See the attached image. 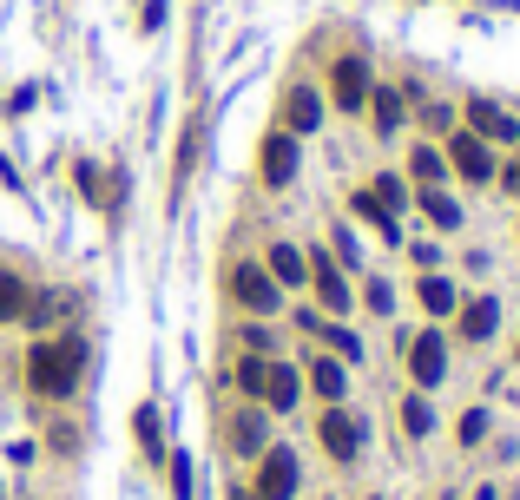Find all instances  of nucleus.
<instances>
[{"instance_id":"nucleus-1","label":"nucleus","mask_w":520,"mask_h":500,"mask_svg":"<svg viewBox=\"0 0 520 500\" xmlns=\"http://www.w3.org/2000/svg\"><path fill=\"white\" fill-rule=\"evenodd\" d=\"M79 375H86V343H79V336L33 343V356H27V382L47 395V402H66V395L79 389Z\"/></svg>"},{"instance_id":"nucleus-2","label":"nucleus","mask_w":520,"mask_h":500,"mask_svg":"<svg viewBox=\"0 0 520 500\" xmlns=\"http://www.w3.org/2000/svg\"><path fill=\"white\" fill-rule=\"evenodd\" d=\"M231 297L244 303V310L270 316V310H277V297H284V290H277V277H270L264 264H237V270H231Z\"/></svg>"},{"instance_id":"nucleus-3","label":"nucleus","mask_w":520,"mask_h":500,"mask_svg":"<svg viewBox=\"0 0 520 500\" xmlns=\"http://www.w3.org/2000/svg\"><path fill=\"white\" fill-rule=\"evenodd\" d=\"M290 494H297V454L264 448V461H257V500H290Z\"/></svg>"},{"instance_id":"nucleus-4","label":"nucleus","mask_w":520,"mask_h":500,"mask_svg":"<svg viewBox=\"0 0 520 500\" xmlns=\"http://www.w3.org/2000/svg\"><path fill=\"white\" fill-rule=\"evenodd\" d=\"M316 441L330 448V461H356V454H363V422L343 415V408H330V415L316 422Z\"/></svg>"},{"instance_id":"nucleus-5","label":"nucleus","mask_w":520,"mask_h":500,"mask_svg":"<svg viewBox=\"0 0 520 500\" xmlns=\"http://www.w3.org/2000/svg\"><path fill=\"white\" fill-rule=\"evenodd\" d=\"M409 375H415V389H435V382L448 375V349H442L435 329H422V336L409 343Z\"/></svg>"},{"instance_id":"nucleus-6","label":"nucleus","mask_w":520,"mask_h":500,"mask_svg":"<svg viewBox=\"0 0 520 500\" xmlns=\"http://www.w3.org/2000/svg\"><path fill=\"white\" fill-rule=\"evenodd\" d=\"M330 93H336V106H343V112H363V99L376 93V86H369V66L356 60V53L330 66Z\"/></svg>"},{"instance_id":"nucleus-7","label":"nucleus","mask_w":520,"mask_h":500,"mask_svg":"<svg viewBox=\"0 0 520 500\" xmlns=\"http://www.w3.org/2000/svg\"><path fill=\"white\" fill-rule=\"evenodd\" d=\"M448 165H455L468 185H488L494 178V152H488V139H474V132H461V139L448 145Z\"/></svg>"},{"instance_id":"nucleus-8","label":"nucleus","mask_w":520,"mask_h":500,"mask_svg":"<svg viewBox=\"0 0 520 500\" xmlns=\"http://www.w3.org/2000/svg\"><path fill=\"white\" fill-rule=\"evenodd\" d=\"M257 172H264V185H290L297 178V139L290 132H270L264 152H257Z\"/></svg>"},{"instance_id":"nucleus-9","label":"nucleus","mask_w":520,"mask_h":500,"mask_svg":"<svg viewBox=\"0 0 520 500\" xmlns=\"http://www.w3.org/2000/svg\"><path fill=\"white\" fill-rule=\"evenodd\" d=\"M303 395V375L290 369V362H264V389H257V402L264 408H297Z\"/></svg>"},{"instance_id":"nucleus-10","label":"nucleus","mask_w":520,"mask_h":500,"mask_svg":"<svg viewBox=\"0 0 520 500\" xmlns=\"http://www.w3.org/2000/svg\"><path fill=\"white\" fill-rule=\"evenodd\" d=\"M316 125H323V99H316L310 86H290L284 93V132L303 139V132H316Z\"/></svg>"},{"instance_id":"nucleus-11","label":"nucleus","mask_w":520,"mask_h":500,"mask_svg":"<svg viewBox=\"0 0 520 500\" xmlns=\"http://www.w3.org/2000/svg\"><path fill=\"white\" fill-rule=\"evenodd\" d=\"M310 283H316V303H323L330 316L349 310V283H343V270H336L330 257H310Z\"/></svg>"},{"instance_id":"nucleus-12","label":"nucleus","mask_w":520,"mask_h":500,"mask_svg":"<svg viewBox=\"0 0 520 500\" xmlns=\"http://www.w3.org/2000/svg\"><path fill=\"white\" fill-rule=\"evenodd\" d=\"M468 125L474 139H520V119H507L494 99H468Z\"/></svg>"},{"instance_id":"nucleus-13","label":"nucleus","mask_w":520,"mask_h":500,"mask_svg":"<svg viewBox=\"0 0 520 500\" xmlns=\"http://www.w3.org/2000/svg\"><path fill=\"white\" fill-rule=\"evenodd\" d=\"M264 270H270V277H277V290H290V283H310V257H303L297 244H270Z\"/></svg>"},{"instance_id":"nucleus-14","label":"nucleus","mask_w":520,"mask_h":500,"mask_svg":"<svg viewBox=\"0 0 520 500\" xmlns=\"http://www.w3.org/2000/svg\"><path fill=\"white\" fill-rule=\"evenodd\" d=\"M231 448H237V454H264V448H270V428H264V415H257V408H244V415L231 422Z\"/></svg>"},{"instance_id":"nucleus-15","label":"nucleus","mask_w":520,"mask_h":500,"mask_svg":"<svg viewBox=\"0 0 520 500\" xmlns=\"http://www.w3.org/2000/svg\"><path fill=\"white\" fill-rule=\"evenodd\" d=\"M310 389L323 395V402H343V389H349L343 362H336V356H316V362H310Z\"/></svg>"},{"instance_id":"nucleus-16","label":"nucleus","mask_w":520,"mask_h":500,"mask_svg":"<svg viewBox=\"0 0 520 500\" xmlns=\"http://www.w3.org/2000/svg\"><path fill=\"white\" fill-rule=\"evenodd\" d=\"M494 323H501V310H494L488 297H474L468 310H461V336H468V343H488V336H494Z\"/></svg>"},{"instance_id":"nucleus-17","label":"nucleus","mask_w":520,"mask_h":500,"mask_svg":"<svg viewBox=\"0 0 520 500\" xmlns=\"http://www.w3.org/2000/svg\"><path fill=\"white\" fill-rule=\"evenodd\" d=\"M409 178H415L422 191H435V185L448 178V158L435 152V145H415V158H409Z\"/></svg>"},{"instance_id":"nucleus-18","label":"nucleus","mask_w":520,"mask_h":500,"mask_svg":"<svg viewBox=\"0 0 520 500\" xmlns=\"http://www.w3.org/2000/svg\"><path fill=\"white\" fill-rule=\"evenodd\" d=\"M369 119H376L382 139H389V132H402V93H389V86H382V93H369Z\"/></svg>"},{"instance_id":"nucleus-19","label":"nucleus","mask_w":520,"mask_h":500,"mask_svg":"<svg viewBox=\"0 0 520 500\" xmlns=\"http://www.w3.org/2000/svg\"><path fill=\"white\" fill-rule=\"evenodd\" d=\"M33 303H27V283L14 277V270H0V323H20Z\"/></svg>"},{"instance_id":"nucleus-20","label":"nucleus","mask_w":520,"mask_h":500,"mask_svg":"<svg viewBox=\"0 0 520 500\" xmlns=\"http://www.w3.org/2000/svg\"><path fill=\"white\" fill-rule=\"evenodd\" d=\"M422 211H428V224H435V231H455V224H461V204L448 198L442 185H435V191H422Z\"/></svg>"},{"instance_id":"nucleus-21","label":"nucleus","mask_w":520,"mask_h":500,"mask_svg":"<svg viewBox=\"0 0 520 500\" xmlns=\"http://www.w3.org/2000/svg\"><path fill=\"white\" fill-rule=\"evenodd\" d=\"M349 211H356V218H369V224H376L382 237H395V211H389V204L376 198V191H356V198H349Z\"/></svg>"},{"instance_id":"nucleus-22","label":"nucleus","mask_w":520,"mask_h":500,"mask_svg":"<svg viewBox=\"0 0 520 500\" xmlns=\"http://www.w3.org/2000/svg\"><path fill=\"white\" fill-rule=\"evenodd\" d=\"M422 303H428L435 316H448V310H455V290H448V277H422Z\"/></svg>"},{"instance_id":"nucleus-23","label":"nucleus","mask_w":520,"mask_h":500,"mask_svg":"<svg viewBox=\"0 0 520 500\" xmlns=\"http://www.w3.org/2000/svg\"><path fill=\"white\" fill-rule=\"evenodd\" d=\"M402 428H409V435H428V428H435V415H428L422 395H409V402H402Z\"/></svg>"},{"instance_id":"nucleus-24","label":"nucleus","mask_w":520,"mask_h":500,"mask_svg":"<svg viewBox=\"0 0 520 500\" xmlns=\"http://www.w3.org/2000/svg\"><path fill=\"white\" fill-rule=\"evenodd\" d=\"M481 435H488V415H481V408H474V415H461V448H474Z\"/></svg>"},{"instance_id":"nucleus-25","label":"nucleus","mask_w":520,"mask_h":500,"mask_svg":"<svg viewBox=\"0 0 520 500\" xmlns=\"http://www.w3.org/2000/svg\"><path fill=\"white\" fill-rule=\"evenodd\" d=\"M237 389H244V395L264 389V362H244V369H237Z\"/></svg>"},{"instance_id":"nucleus-26","label":"nucleus","mask_w":520,"mask_h":500,"mask_svg":"<svg viewBox=\"0 0 520 500\" xmlns=\"http://www.w3.org/2000/svg\"><path fill=\"white\" fill-rule=\"evenodd\" d=\"M139 441L158 454V415H152V408H139Z\"/></svg>"},{"instance_id":"nucleus-27","label":"nucleus","mask_w":520,"mask_h":500,"mask_svg":"<svg viewBox=\"0 0 520 500\" xmlns=\"http://www.w3.org/2000/svg\"><path fill=\"white\" fill-rule=\"evenodd\" d=\"M376 198L389 204V211H402V185H395V178H376Z\"/></svg>"},{"instance_id":"nucleus-28","label":"nucleus","mask_w":520,"mask_h":500,"mask_svg":"<svg viewBox=\"0 0 520 500\" xmlns=\"http://www.w3.org/2000/svg\"><path fill=\"white\" fill-rule=\"evenodd\" d=\"M172 494L191 500V468H185V461H172Z\"/></svg>"},{"instance_id":"nucleus-29","label":"nucleus","mask_w":520,"mask_h":500,"mask_svg":"<svg viewBox=\"0 0 520 500\" xmlns=\"http://www.w3.org/2000/svg\"><path fill=\"white\" fill-rule=\"evenodd\" d=\"M501 185H507V191H514V198H520V158H514V165H507V172H501Z\"/></svg>"}]
</instances>
